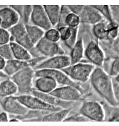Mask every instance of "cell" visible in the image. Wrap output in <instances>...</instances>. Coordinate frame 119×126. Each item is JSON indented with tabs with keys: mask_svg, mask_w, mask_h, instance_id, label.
<instances>
[{
	"mask_svg": "<svg viewBox=\"0 0 119 126\" xmlns=\"http://www.w3.org/2000/svg\"><path fill=\"white\" fill-rule=\"evenodd\" d=\"M0 103L5 111L15 115H24L29 110L17 101L13 96L0 98Z\"/></svg>",
	"mask_w": 119,
	"mask_h": 126,
	"instance_id": "obj_15",
	"label": "cell"
},
{
	"mask_svg": "<svg viewBox=\"0 0 119 126\" xmlns=\"http://www.w3.org/2000/svg\"><path fill=\"white\" fill-rule=\"evenodd\" d=\"M58 83L51 77L41 76L35 81V89L40 92L49 94L57 88Z\"/></svg>",
	"mask_w": 119,
	"mask_h": 126,
	"instance_id": "obj_18",
	"label": "cell"
},
{
	"mask_svg": "<svg viewBox=\"0 0 119 126\" xmlns=\"http://www.w3.org/2000/svg\"><path fill=\"white\" fill-rule=\"evenodd\" d=\"M85 5H68L72 12L80 16L82 13Z\"/></svg>",
	"mask_w": 119,
	"mask_h": 126,
	"instance_id": "obj_40",
	"label": "cell"
},
{
	"mask_svg": "<svg viewBox=\"0 0 119 126\" xmlns=\"http://www.w3.org/2000/svg\"><path fill=\"white\" fill-rule=\"evenodd\" d=\"M95 68V65L91 63L80 62L61 70L73 80L84 83L90 79Z\"/></svg>",
	"mask_w": 119,
	"mask_h": 126,
	"instance_id": "obj_4",
	"label": "cell"
},
{
	"mask_svg": "<svg viewBox=\"0 0 119 126\" xmlns=\"http://www.w3.org/2000/svg\"><path fill=\"white\" fill-rule=\"evenodd\" d=\"M47 58L39 57L32 58L28 61H21L13 59L6 61V64L3 71L8 77H11L24 68L31 67L34 68Z\"/></svg>",
	"mask_w": 119,
	"mask_h": 126,
	"instance_id": "obj_7",
	"label": "cell"
},
{
	"mask_svg": "<svg viewBox=\"0 0 119 126\" xmlns=\"http://www.w3.org/2000/svg\"><path fill=\"white\" fill-rule=\"evenodd\" d=\"M30 21L32 25L41 28L45 31L53 27L42 5H33Z\"/></svg>",
	"mask_w": 119,
	"mask_h": 126,
	"instance_id": "obj_14",
	"label": "cell"
},
{
	"mask_svg": "<svg viewBox=\"0 0 119 126\" xmlns=\"http://www.w3.org/2000/svg\"><path fill=\"white\" fill-rule=\"evenodd\" d=\"M70 65V56L64 54L56 55L45 60L33 69L36 70L45 69L62 70Z\"/></svg>",
	"mask_w": 119,
	"mask_h": 126,
	"instance_id": "obj_11",
	"label": "cell"
},
{
	"mask_svg": "<svg viewBox=\"0 0 119 126\" xmlns=\"http://www.w3.org/2000/svg\"><path fill=\"white\" fill-rule=\"evenodd\" d=\"M26 27L28 36L35 46L44 37L45 31L41 28L30 24L26 25Z\"/></svg>",
	"mask_w": 119,
	"mask_h": 126,
	"instance_id": "obj_22",
	"label": "cell"
},
{
	"mask_svg": "<svg viewBox=\"0 0 119 126\" xmlns=\"http://www.w3.org/2000/svg\"><path fill=\"white\" fill-rule=\"evenodd\" d=\"M79 112L89 120L95 121H105L104 108L101 104L97 101H84L79 108Z\"/></svg>",
	"mask_w": 119,
	"mask_h": 126,
	"instance_id": "obj_5",
	"label": "cell"
},
{
	"mask_svg": "<svg viewBox=\"0 0 119 126\" xmlns=\"http://www.w3.org/2000/svg\"><path fill=\"white\" fill-rule=\"evenodd\" d=\"M107 29L108 40L113 42L119 36V25L114 21L108 22Z\"/></svg>",
	"mask_w": 119,
	"mask_h": 126,
	"instance_id": "obj_26",
	"label": "cell"
},
{
	"mask_svg": "<svg viewBox=\"0 0 119 126\" xmlns=\"http://www.w3.org/2000/svg\"><path fill=\"white\" fill-rule=\"evenodd\" d=\"M79 27L72 28V34L69 39L64 42L65 44L70 49H72L78 41Z\"/></svg>",
	"mask_w": 119,
	"mask_h": 126,
	"instance_id": "obj_35",
	"label": "cell"
},
{
	"mask_svg": "<svg viewBox=\"0 0 119 126\" xmlns=\"http://www.w3.org/2000/svg\"><path fill=\"white\" fill-rule=\"evenodd\" d=\"M84 43L83 39L78 40L72 49L70 56L71 65L80 63L84 55Z\"/></svg>",
	"mask_w": 119,
	"mask_h": 126,
	"instance_id": "obj_21",
	"label": "cell"
},
{
	"mask_svg": "<svg viewBox=\"0 0 119 126\" xmlns=\"http://www.w3.org/2000/svg\"><path fill=\"white\" fill-rule=\"evenodd\" d=\"M44 37L52 42L58 43L61 40L58 29L52 27L45 32Z\"/></svg>",
	"mask_w": 119,
	"mask_h": 126,
	"instance_id": "obj_28",
	"label": "cell"
},
{
	"mask_svg": "<svg viewBox=\"0 0 119 126\" xmlns=\"http://www.w3.org/2000/svg\"><path fill=\"white\" fill-rule=\"evenodd\" d=\"M0 17L1 20V27L7 30L20 21L19 14L10 6H4L0 8Z\"/></svg>",
	"mask_w": 119,
	"mask_h": 126,
	"instance_id": "obj_16",
	"label": "cell"
},
{
	"mask_svg": "<svg viewBox=\"0 0 119 126\" xmlns=\"http://www.w3.org/2000/svg\"><path fill=\"white\" fill-rule=\"evenodd\" d=\"M112 107L111 106L109 110H108L109 112L105 114V121H119V107L117 106H112Z\"/></svg>",
	"mask_w": 119,
	"mask_h": 126,
	"instance_id": "obj_31",
	"label": "cell"
},
{
	"mask_svg": "<svg viewBox=\"0 0 119 126\" xmlns=\"http://www.w3.org/2000/svg\"><path fill=\"white\" fill-rule=\"evenodd\" d=\"M81 23L80 16L77 14L72 12L68 14L65 20V24L66 26L71 28L79 27Z\"/></svg>",
	"mask_w": 119,
	"mask_h": 126,
	"instance_id": "obj_27",
	"label": "cell"
},
{
	"mask_svg": "<svg viewBox=\"0 0 119 126\" xmlns=\"http://www.w3.org/2000/svg\"><path fill=\"white\" fill-rule=\"evenodd\" d=\"M31 94L38 97L47 104L59 107L62 109H72V110H77L80 105L81 101H68L63 100L49 94L40 92L33 88Z\"/></svg>",
	"mask_w": 119,
	"mask_h": 126,
	"instance_id": "obj_9",
	"label": "cell"
},
{
	"mask_svg": "<svg viewBox=\"0 0 119 126\" xmlns=\"http://www.w3.org/2000/svg\"><path fill=\"white\" fill-rule=\"evenodd\" d=\"M112 48L113 51L119 55V36L112 42Z\"/></svg>",
	"mask_w": 119,
	"mask_h": 126,
	"instance_id": "obj_42",
	"label": "cell"
},
{
	"mask_svg": "<svg viewBox=\"0 0 119 126\" xmlns=\"http://www.w3.org/2000/svg\"><path fill=\"white\" fill-rule=\"evenodd\" d=\"M33 10V5H24L22 16L20 20L25 25L29 24Z\"/></svg>",
	"mask_w": 119,
	"mask_h": 126,
	"instance_id": "obj_33",
	"label": "cell"
},
{
	"mask_svg": "<svg viewBox=\"0 0 119 126\" xmlns=\"http://www.w3.org/2000/svg\"><path fill=\"white\" fill-rule=\"evenodd\" d=\"M0 56L6 60L14 59L9 44L0 45Z\"/></svg>",
	"mask_w": 119,
	"mask_h": 126,
	"instance_id": "obj_34",
	"label": "cell"
},
{
	"mask_svg": "<svg viewBox=\"0 0 119 126\" xmlns=\"http://www.w3.org/2000/svg\"><path fill=\"white\" fill-rule=\"evenodd\" d=\"M10 122H18L19 121V120H17L16 118H11L10 120Z\"/></svg>",
	"mask_w": 119,
	"mask_h": 126,
	"instance_id": "obj_46",
	"label": "cell"
},
{
	"mask_svg": "<svg viewBox=\"0 0 119 126\" xmlns=\"http://www.w3.org/2000/svg\"><path fill=\"white\" fill-rule=\"evenodd\" d=\"M93 6L98 10L103 17L105 18L108 22L113 21L109 5H94Z\"/></svg>",
	"mask_w": 119,
	"mask_h": 126,
	"instance_id": "obj_29",
	"label": "cell"
},
{
	"mask_svg": "<svg viewBox=\"0 0 119 126\" xmlns=\"http://www.w3.org/2000/svg\"><path fill=\"white\" fill-rule=\"evenodd\" d=\"M34 49L38 57L47 58L66 53L64 49L58 43L50 42L44 37L35 45Z\"/></svg>",
	"mask_w": 119,
	"mask_h": 126,
	"instance_id": "obj_8",
	"label": "cell"
},
{
	"mask_svg": "<svg viewBox=\"0 0 119 126\" xmlns=\"http://www.w3.org/2000/svg\"><path fill=\"white\" fill-rule=\"evenodd\" d=\"M35 71L33 68L27 67L23 69L11 77V79L17 86V95L31 94L33 88V79Z\"/></svg>",
	"mask_w": 119,
	"mask_h": 126,
	"instance_id": "obj_3",
	"label": "cell"
},
{
	"mask_svg": "<svg viewBox=\"0 0 119 126\" xmlns=\"http://www.w3.org/2000/svg\"><path fill=\"white\" fill-rule=\"evenodd\" d=\"M115 80L116 81H117V83H119V74L116 76L115 77Z\"/></svg>",
	"mask_w": 119,
	"mask_h": 126,
	"instance_id": "obj_47",
	"label": "cell"
},
{
	"mask_svg": "<svg viewBox=\"0 0 119 126\" xmlns=\"http://www.w3.org/2000/svg\"><path fill=\"white\" fill-rule=\"evenodd\" d=\"M8 78L0 82V98L11 96L17 93L18 89L16 85Z\"/></svg>",
	"mask_w": 119,
	"mask_h": 126,
	"instance_id": "obj_20",
	"label": "cell"
},
{
	"mask_svg": "<svg viewBox=\"0 0 119 126\" xmlns=\"http://www.w3.org/2000/svg\"><path fill=\"white\" fill-rule=\"evenodd\" d=\"M90 121L88 118L82 115L79 112L72 110L63 121L64 122H87Z\"/></svg>",
	"mask_w": 119,
	"mask_h": 126,
	"instance_id": "obj_30",
	"label": "cell"
},
{
	"mask_svg": "<svg viewBox=\"0 0 119 126\" xmlns=\"http://www.w3.org/2000/svg\"><path fill=\"white\" fill-rule=\"evenodd\" d=\"M11 38L10 33L8 30L0 27V45L10 44Z\"/></svg>",
	"mask_w": 119,
	"mask_h": 126,
	"instance_id": "obj_36",
	"label": "cell"
},
{
	"mask_svg": "<svg viewBox=\"0 0 119 126\" xmlns=\"http://www.w3.org/2000/svg\"><path fill=\"white\" fill-rule=\"evenodd\" d=\"M8 116L6 112H3L0 114V122H7Z\"/></svg>",
	"mask_w": 119,
	"mask_h": 126,
	"instance_id": "obj_44",
	"label": "cell"
},
{
	"mask_svg": "<svg viewBox=\"0 0 119 126\" xmlns=\"http://www.w3.org/2000/svg\"><path fill=\"white\" fill-rule=\"evenodd\" d=\"M14 97L23 105L31 110L54 112L62 110L59 107L51 105L38 97L32 95H21L14 96Z\"/></svg>",
	"mask_w": 119,
	"mask_h": 126,
	"instance_id": "obj_6",
	"label": "cell"
},
{
	"mask_svg": "<svg viewBox=\"0 0 119 126\" xmlns=\"http://www.w3.org/2000/svg\"><path fill=\"white\" fill-rule=\"evenodd\" d=\"M7 60L4 58L0 56V71L3 70L6 64Z\"/></svg>",
	"mask_w": 119,
	"mask_h": 126,
	"instance_id": "obj_43",
	"label": "cell"
},
{
	"mask_svg": "<svg viewBox=\"0 0 119 126\" xmlns=\"http://www.w3.org/2000/svg\"><path fill=\"white\" fill-rule=\"evenodd\" d=\"M14 58L21 61H28L32 58L30 52L26 48L15 42L10 44Z\"/></svg>",
	"mask_w": 119,
	"mask_h": 126,
	"instance_id": "obj_19",
	"label": "cell"
},
{
	"mask_svg": "<svg viewBox=\"0 0 119 126\" xmlns=\"http://www.w3.org/2000/svg\"><path fill=\"white\" fill-rule=\"evenodd\" d=\"M1 19L0 17V27H1Z\"/></svg>",
	"mask_w": 119,
	"mask_h": 126,
	"instance_id": "obj_48",
	"label": "cell"
},
{
	"mask_svg": "<svg viewBox=\"0 0 119 126\" xmlns=\"http://www.w3.org/2000/svg\"><path fill=\"white\" fill-rule=\"evenodd\" d=\"M107 23H108L103 20L93 26V33L95 36L99 40L101 41L108 40Z\"/></svg>",
	"mask_w": 119,
	"mask_h": 126,
	"instance_id": "obj_25",
	"label": "cell"
},
{
	"mask_svg": "<svg viewBox=\"0 0 119 126\" xmlns=\"http://www.w3.org/2000/svg\"><path fill=\"white\" fill-rule=\"evenodd\" d=\"M43 6L52 26L53 27H57L59 22L61 6L59 5Z\"/></svg>",
	"mask_w": 119,
	"mask_h": 126,
	"instance_id": "obj_24",
	"label": "cell"
},
{
	"mask_svg": "<svg viewBox=\"0 0 119 126\" xmlns=\"http://www.w3.org/2000/svg\"><path fill=\"white\" fill-rule=\"evenodd\" d=\"M72 109H62L57 111L45 114L39 120V122H60L63 121L67 116Z\"/></svg>",
	"mask_w": 119,
	"mask_h": 126,
	"instance_id": "obj_23",
	"label": "cell"
},
{
	"mask_svg": "<svg viewBox=\"0 0 119 126\" xmlns=\"http://www.w3.org/2000/svg\"><path fill=\"white\" fill-rule=\"evenodd\" d=\"M58 29L59 31L61 40L64 42L68 41L72 35V28L68 26H64Z\"/></svg>",
	"mask_w": 119,
	"mask_h": 126,
	"instance_id": "obj_37",
	"label": "cell"
},
{
	"mask_svg": "<svg viewBox=\"0 0 119 126\" xmlns=\"http://www.w3.org/2000/svg\"><path fill=\"white\" fill-rule=\"evenodd\" d=\"M35 76L51 77L58 83L65 86H70L76 88L84 96V94L87 93L89 88L88 85L84 86L83 85L81 84L82 83L73 80L61 70L48 69L37 70L35 71Z\"/></svg>",
	"mask_w": 119,
	"mask_h": 126,
	"instance_id": "obj_2",
	"label": "cell"
},
{
	"mask_svg": "<svg viewBox=\"0 0 119 126\" xmlns=\"http://www.w3.org/2000/svg\"><path fill=\"white\" fill-rule=\"evenodd\" d=\"M72 12L68 5L61 6V12L59 22L57 26V28L61 27L66 26L65 24V20L68 14Z\"/></svg>",
	"mask_w": 119,
	"mask_h": 126,
	"instance_id": "obj_32",
	"label": "cell"
},
{
	"mask_svg": "<svg viewBox=\"0 0 119 126\" xmlns=\"http://www.w3.org/2000/svg\"><path fill=\"white\" fill-rule=\"evenodd\" d=\"M11 35V42H15L30 51L35 47L29 38L26 25L22 22L8 29Z\"/></svg>",
	"mask_w": 119,
	"mask_h": 126,
	"instance_id": "obj_10",
	"label": "cell"
},
{
	"mask_svg": "<svg viewBox=\"0 0 119 126\" xmlns=\"http://www.w3.org/2000/svg\"><path fill=\"white\" fill-rule=\"evenodd\" d=\"M90 79L93 88L110 105L115 107L119 105L114 94L113 79L102 67H95Z\"/></svg>",
	"mask_w": 119,
	"mask_h": 126,
	"instance_id": "obj_1",
	"label": "cell"
},
{
	"mask_svg": "<svg viewBox=\"0 0 119 126\" xmlns=\"http://www.w3.org/2000/svg\"><path fill=\"white\" fill-rule=\"evenodd\" d=\"M84 55L92 64L101 67L104 63L105 55L101 47L96 41L92 40L85 49Z\"/></svg>",
	"mask_w": 119,
	"mask_h": 126,
	"instance_id": "obj_12",
	"label": "cell"
},
{
	"mask_svg": "<svg viewBox=\"0 0 119 126\" xmlns=\"http://www.w3.org/2000/svg\"><path fill=\"white\" fill-rule=\"evenodd\" d=\"M9 77L7 76L3 71H0V79H6L8 78Z\"/></svg>",
	"mask_w": 119,
	"mask_h": 126,
	"instance_id": "obj_45",
	"label": "cell"
},
{
	"mask_svg": "<svg viewBox=\"0 0 119 126\" xmlns=\"http://www.w3.org/2000/svg\"><path fill=\"white\" fill-rule=\"evenodd\" d=\"M79 16L81 23L94 25L104 20V18L93 5H85Z\"/></svg>",
	"mask_w": 119,
	"mask_h": 126,
	"instance_id": "obj_17",
	"label": "cell"
},
{
	"mask_svg": "<svg viewBox=\"0 0 119 126\" xmlns=\"http://www.w3.org/2000/svg\"><path fill=\"white\" fill-rule=\"evenodd\" d=\"M49 94L66 101L82 102L85 100V96L78 90L70 86L57 88Z\"/></svg>",
	"mask_w": 119,
	"mask_h": 126,
	"instance_id": "obj_13",
	"label": "cell"
},
{
	"mask_svg": "<svg viewBox=\"0 0 119 126\" xmlns=\"http://www.w3.org/2000/svg\"><path fill=\"white\" fill-rule=\"evenodd\" d=\"M113 21L119 25V5H109Z\"/></svg>",
	"mask_w": 119,
	"mask_h": 126,
	"instance_id": "obj_39",
	"label": "cell"
},
{
	"mask_svg": "<svg viewBox=\"0 0 119 126\" xmlns=\"http://www.w3.org/2000/svg\"><path fill=\"white\" fill-rule=\"evenodd\" d=\"M113 86L114 94L116 100L119 104V83L116 81L115 80L113 81Z\"/></svg>",
	"mask_w": 119,
	"mask_h": 126,
	"instance_id": "obj_41",
	"label": "cell"
},
{
	"mask_svg": "<svg viewBox=\"0 0 119 126\" xmlns=\"http://www.w3.org/2000/svg\"><path fill=\"white\" fill-rule=\"evenodd\" d=\"M119 74V56L115 59L111 64L109 75L111 77H115Z\"/></svg>",
	"mask_w": 119,
	"mask_h": 126,
	"instance_id": "obj_38",
	"label": "cell"
}]
</instances>
